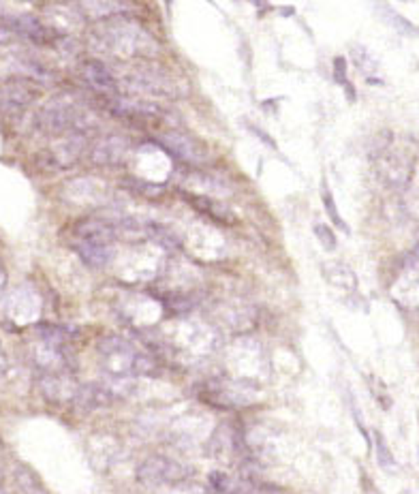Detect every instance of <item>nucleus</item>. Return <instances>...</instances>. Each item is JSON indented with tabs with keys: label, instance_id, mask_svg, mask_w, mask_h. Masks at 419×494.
Here are the masks:
<instances>
[{
	"label": "nucleus",
	"instance_id": "1",
	"mask_svg": "<svg viewBox=\"0 0 419 494\" xmlns=\"http://www.w3.org/2000/svg\"><path fill=\"white\" fill-rule=\"evenodd\" d=\"M101 353V366L114 379H127V376H148L156 372L154 360L143 355L139 349H135L129 341L122 336H108L98 343Z\"/></svg>",
	"mask_w": 419,
	"mask_h": 494
},
{
	"label": "nucleus",
	"instance_id": "23",
	"mask_svg": "<svg viewBox=\"0 0 419 494\" xmlns=\"http://www.w3.org/2000/svg\"><path fill=\"white\" fill-rule=\"evenodd\" d=\"M347 69H349V65H347V61H344L342 56L334 58V82H336V84L344 86V84L349 82V77H347Z\"/></svg>",
	"mask_w": 419,
	"mask_h": 494
},
{
	"label": "nucleus",
	"instance_id": "22",
	"mask_svg": "<svg viewBox=\"0 0 419 494\" xmlns=\"http://www.w3.org/2000/svg\"><path fill=\"white\" fill-rule=\"evenodd\" d=\"M375 445H377V458H379L381 467H383V469H394L396 460H394V456L389 454V450H387V445H385V438H383L379 432L375 434Z\"/></svg>",
	"mask_w": 419,
	"mask_h": 494
},
{
	"label": "nucleus",
	"instance_id": "27",
	"mask_svg": "<svg viewBox=\"0 0 419 494\" xmlns=\"http://www.w3.org/2000/svg\"><path fill=\"white\" fill-rule=\"evenodd\" d=\"M165 3H167V9L172 7V0H165Z\"/></svg>",
	"mask_w": 419,
	"mask_h": 494
},
{
	"label": "nucleus",
	"instance_id": "4",
	"mask_svg": "<svg viewBox=\"0 0 419 494\" xmlns=\"http://www.w3.org/2000/svg\"><path fill=\"white\" fill-rule=\"evenodd\" d=\"M193 475V471L167 456L154 454L148 456L139 467H137V479L146 486H163V483H180L186 481Z\"/></svg>",
	"mask_w": 419,
	"mask_h": 494
},
{
	"label": "nucleus",
	"instance_id": "19",
	"mask_svg": "<svg viewBox=\"0 0 419 494\" xmlns=\"http://www.w3.org/2000/svg\"><path fill=\"white\" fill-rule=\"evenodd\" d=\"M13 477H15V483H18L22 494H47V490L43 488L39 475L30 467L18 464L15 471H13Z\"/></svg>",
	"mask_w": 419,
	"mask_h": 494
},
{
	"label": "nucleus",
	"instance_id": "28",
	"mask_svg": "<svg viewBox=\"0 0 419 494\" xmlns=\"http://www.w3.org/2000/svg\"><path fill=\"white\" fill-rule=\"evenodd\" d=\"M0 494H7V492H5V490H3V488H0Z\"/></svg>",
	"mask_w": 419,
	"mask_h": 494
},
{
	"label": "nucleus",
	"instance_id": "21",
	"mask_svg": "<svg viewBox=\"0 0 419 494\" xmlns=\"http://www.w3.org/2000/svg\"><path fill=\"white\" fill-rule=\"evenodd\" d=\"M312 232H314V236H317V240L321 242V246H323L325 251H334V248H336V236H334L332 227H328V225H323V223H317Z\"/></svg>",
	"mask_w": 419,
	"mask_h": 494
},
{
	"label": "nucleus",
	"instance_id": "6",
	"mask_svg": "<svg viewBox=\"0 0 419 494\" xmlns=\"http://www.w3.org/2000/svg\"><path fill=\"white\" fill-rule=\"evenodd\" d=\"M159 146H163L165 154H172L178 160L188 163V165H199L207 156L205 150H203V146L197 139H193L191 135L182 133V131H167V133H163L159 137Z\"/></svg>",
	"mask_w": 419,
	"mask_h": 494
},
{
	"label": "nucleus",
	"instance_id": "14",
	"mask_svg": "<svg viewBox=\"0 0 419 494\" xmlns=\"http://www.w3.org/2000/svg\"><path fill=\"white\" fill-rule=\"evenodd\" d=\"M411 160H406L402 154H389L383 163H381V176L383 180L394 186V189H402L408 184L411 180Z\"/></svg>",
	"mask_w": 419,
	"mask_h": 494
},
{
	"label": "nucleus",
	"instance_id": "20",
	"mask_svg": "<svg viewBox=\"0 0 419 494\" xmlns=\"http://www.w3.org/2000/svg\"><path fill=\"white\" fill-rule=\"evenodd\" d=\"M321 197H323V205H325V212L330 214V218L334 221V225L338 227V229H342V232H349V227H347V223L342 221V216L338 214V208H336V201H334V197H332V193L328 191V186H323V191H321Z\"/></svg>",
	"mask_w": 419,
	"mask_h": 494
},
{
	"label": "nucleus",
	"instance_id": "10",
	"mask_svg": "<svg viewBox=\"0 0 419 494\" xmlns=\"http://www.w3.org/2000/svg\"><path fill=\"white\" fill-rule=\"evenodd\" d=\"M37 96V90L26 82H9L0 86V114L13 116L26 109Z\"/></svg>",
	"mask_w": 419,
	"mask_h": 494
},
{
	"label": "nucleus",
	"instance_id": "15",
	"mask_svg": "<svg viewBox=\"0 0 419 494\" xmlns=\"http://www.w3.org/2000/svg\"><path fill=\"white\" fill-rule=\"evenodd\" d=\"M184 199L195 210H199L201 214H205L207 218H212V221H217V223H233V218H236L233 212L225 203H221V201H217L212 197H201V195L184 193Z\"/></svg>",
	"mask_w": 419,
	"mask_h": 494
},
{
	"label": "nucleus",
	"instance_id": "25",
	"mask_svg": "<svg viewBox=\"0 0 419 494\" xmlns=\"http://www.w3.org/2000/svg\"><path fill=\"white\" fill-rule=\"evenodd\" d=\"M7 368H9V357L5 355L3 347H0V374H5V372H7Z\"/></svg>",
	"mask_w": 419,
	"mask_h": 494
},
{
	"label": "nucleus",
	"instance_id": "16",
	"mask_svg": "<svg viewBox=\"0 0 419 494\" xmlns=\"http://www.w3.org/2000/svg\"><path fill=\"white\" fill-rule=\"evenodd\" d=\"M75 253L88 267H105L114 259V248L112 244H96V242H77Z\"/></svg>",
	"mask_w": 419,
	"mask_h": 494
},
{
	"label": "nucleus",
	"instance_id": "18",
	"mask_svg": "<svg viewBox=\"0 0 419 494\" xmlns=\"http://www.w3.org/2000/svg\"><path fill=\"white\" fill-rule=\"evenodd\" d=\"M103 195V189L96 180L90 178H79L67 184V199L71 201H79V203H88L92 199H98Z\"/></svg>",
	"mask_w": 419,
	"mask_h": 494
},
{
	"label": "nucleus",
	"instance_id": "3",
	"mask_svg": "<svg viewBox=\"0 0 419 494\" xmlns=\"http://www.w3.org/2000/svg\"><path fill=\"white\" fill-rule=\"evenodd\" d=\"M103 47L120 53V56H146V53H156V43L133 24H112L98 32Z\"/></svg>",
	"mask_w": 419,
	"mask_h": 494
},
{
	"label": "nucleus",
	"instance_id": "24",
	"mask_svg": "<svg viewBox=\"0 0 419 494\" xmlns=\"http://www.w3.org/2000/svg\"><path fill=\"white\" fill-rule=\"evenodd\" d=\"M250 131H252V133H254V135H257V137H259L261 141H266V144H268L270 148H276V144H274V139H272V137H270V135H268L266 131H261L259 127H250Z\"/></svg>",
	"mask_w": 419,
	"mask_h": 494
},
{
	"label": "nucleus",
	"instance_id": "5",
	"mask_svg": "<svg viewBox=\"0 0 419 494\" xmlns=\"http://www.w3.org/2000/svg\"><path fill=\"white\" fill-rule=\"evenodd\" d=\"M129 86L150 96H169V99L180 96V82L176 77H172L167 71L150 69V67L135 69L129 75Z\"/></svg>",
	"mask_w": 419,
	"mask_h": 494
},
{
	"label": "nucleus",
	"instance_id": "17",
	"mask_svg": "<svg viewBox=\"0 0 419 494\" xmlns=\"http://www.w3.org/2000/svg\"><path fill=\"white\" fill-rule=\"evenodd\" d=\"M79 11L92 20H108L120 11H124L122 0H79Z\"/></svg>",
	"mask_w": 419,
	"mask_h": 494
},
{
	"label": "nucleus",
	"instance_id": "26",
	"mask_svg": "<svg viewBox=\"0 0 419 494\" xmlns=\"http://www.w3.org/2000/svg\"><path fill=\"white\" fill-rule=\"evenodd\" d=\"M3 467H5V443L0 438V475H3Z\"/></svg>",
	"mask_w": 419,
	"mask_h": 494
},
{
	"label": "nucleus",
	"instance_id": "13",
	"mask_svg": "<svg viewBox=\"0 0 419 494\" xmlns=\"http://www.w3.org/2000/svg\"><path fill=\"white\" fill-rule=\"evenodd\" d=\"M82 75L92 88H96L101 92H110V94L118 92V82H116L114 73L98 61H86L82 65Z\"/></svg>",
	"mask_w": 419,
	"mask_h": 494
},
{
	"label": "nucleus",
	"instance_id": "12",
	"mask_svg": "<svg viewBox=\"0 0 419 494\" xmlns=\"http://www.w3.org/2000/svg\"><path fill=\"white\" fill-rule=\"evenodd\" d=\"M73 403L82 411H96V409L110 407L114 403V394H112V390L98 386V383H86V386L75 390Z\"/></svg>",
	"mask_w": 419,
	"mask_h": 494
},
{
	"label": "nucleus",
	"instance_id": "11",
	"mask_svg": "<svg viewBox=\"0 0 419 494\" xmlns=\"http://www.w3.org/2000/svg\"><path fill=\"white\" fill-rule=\"evenodd\" d=\"M39 388L45 396V400L49 403H65V400H73L77 386L73 383V379L67 372H51V374H43L39 381Z\"/></svg>",
	"mask_w": 419,
	"mask_h": 494
},
{
	"label": "nucleus",
	"instance_id": "2",
	"mask_svg": "<svg viewBox=\"0 0 419 494\" xmlns=\"http://www.w3.org/2000/svg\"><path fill=\"white\" fill-rule=\"evenodd\" d=\"M34 127L45 135L82 133L88 127V114L69 96H60L39 109Z\"/></svg>",
	"mask_w": 419,
	"mask_h": 494
},
{
	"label": "nucleus",
	"instance_id": "8",
	"mask_svg": "<svg viewBox=\"0 0 419 494\" xmlns=\"http://www.w3.org/2000/svg\"><path fill=\"white\" fill-rule=\"evenodd\" d=\"M120 221H114V218H101V216H92L86 218V221L77 223L75 227V236L82 242H96V244H112L118 240L120 236Z\"/></svg>",
	"mask_w": 419,
	"mask_h": 494
},
{
	"label": "nucleus",
	"instance_id": "9",
	"mask_svg": "<svg viewBox=\"0 0 419 494\" xmlns=\"http://www.w3.org/2000/svg\"><path fill=\"white\" fill-rule=\"evenodd\" d=\"M129 156V139L120 137V135H108L98 139L92 150H90V158L94 165H101V167H114V165H122Z\"/></svg>",
	"mask_w": 419,
	"mask_h": 494
},
{
	"label": "nucleus",
	"instance_id": "7",
	"mask_svg": "<svg viewBox=\"0 0 419 494\" xmlns=\"http://www.w3.org/2000/svg\"><path fill=\"white\" fill-rule=\"evenodd\" d=\"M84 148H86V139L82 137V133H71L63 137L58 144L45 150L43 163L51 170H69L71 165L79 160V156L84 154Z\"/></svg>",
	"mask_w": 419,
	"mask_h": 494
}]
</instances>
